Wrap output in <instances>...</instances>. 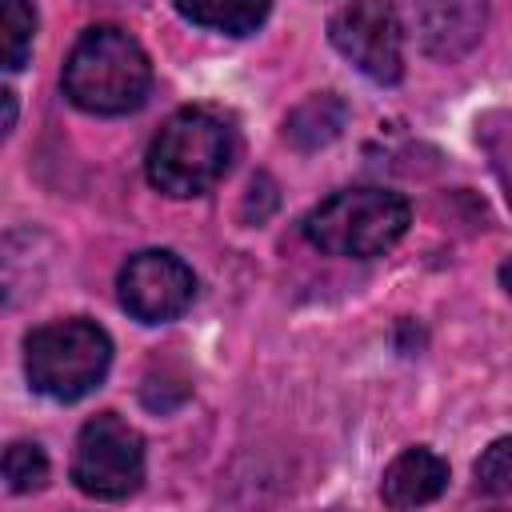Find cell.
I'll use <instances>...</instances> for the list:
<instances>
[{"mask_svg":"<svg viewBox=\"0 0 512 512\" xmlns=\"http://www.w3.org/2000/svg\"><path fill=\"white\" fill-rule=\"evenodd\" d=\"M272 0H176V12L196 24L224 36H248L268 20Z\"/></svg>","mask_w":512,"mask_h":512,"instance_id":"10","label":"cell"},{"mask_svg":"<svg viewBox=\"0 0 512 512\" xmlns=\"http://www.w3.org/2000/svg\"><path fill=\"white\" fill-rule=\"evenodd\" d=\"M444 488H448V464H444V456H436L432 448H420V444L416 448H404L384 468V480H380V496H384L388 508L428 504Z\"/></svg>","mask_w":512,"mask_h":512,"instance_id":"9","label":"cell"},{"mask_svg":"<svg viewBox=\"0 0 512 512\" xmlns=\"http://www.w3.org/2000/svg\"><path fill=\"white\" fill-rule=\"evenodd\" d=\"M504 180H508V200H512V172H508V176H504Z\"/></svg>","mask_w":512,"mask_h":512,"instance_id":"17","label":"cell"},{"mask_svg":"<svg viewBox=\"0 0 512 512\" xmlns=\"http://www.w3.org/2000/svg\"><path fill=\"white\" fill-rule=\"evenodd\" d=\"M344 116H348V108H344L332 92H316V96H308V100L288 116L284 136H288L296 148H320V144H328V140L340 136Z\"/></svg>","mask_w":512,"mask_h":512,"instance_id":"11","label":"cell"},{"mask_svg":"<svg viewBox=\"0 0 512 512\" xmlns=\"http://www.w3.org/2000/svg\"><path fill=\"white\" fill-rule=\"evenodd\" d=\"M412 224V208L400 192L392 188H344L320 200L304 216V236L328 256H348V260H368L388 252Z\"/></svg>","mask_w":512,"mask_h":512,"instance_id":"3","label":"cell"},{"mask_svg":"<svg viewBox=\"0 0 512 512\" xmlns=\"http://www.w3.org/2000/svg\"><path fill=\"white\" fill-rule=\"evenodd\" d=\"M328 40L376 84H396L404 76V28L392 0H348L332 12Z\"/></svg>","mask_w":512,"mask_h":512,"instance_id":"6","label":"cell"},{"mask_svg":"<svg viewBox=\"0 0 512 512\" xmlns=\"http://www.w3.org/2000/svg\"><path fill=\"white\" fill-rule=\"evenodd\" d=\"M116 296H120V308L132 320L164 324V320H176L192 304L196 276L176 252L144 248V252L124 260V268L116 276Z\"/></svg>","mask_w":512,"mask_h":512,"instance_id":"7","label":"cell"},{"mask_svg":"<svg viewBox=\"0 0 512 512\" xmlns=\"http://www.w3.org/2000/svg\"><path fill=\"white\" fill-rule=\"evenodd\" d=\"M232 156H236V132L220 112L180 108L152 136L144 172L152 188H160L164 196L188 200V196H204L216 180H224Z\"/></svg>","mask_w":512,"mask_h":512,"instance_id":"2","label":"cell"},{"mask_svg":"<svg viewBox=\"0 0 512 512\" xmlns=\"http://www.w3.org/2000/svg\"><path fill=\"white\" fill-rule=\"evenodd\" d=\"M472 476H476V488L480 492H488V496H512V436L492 440L480 452Z\"/></svg>","mask_w":512,"mask_h":512,"instance_id":"14","label":"cell"},{"mask_svg":"<svg viewBox=\"0 0 512 512\" xmlns=\"http://www.w3.org/2000/svg\"><path fill=\"white\" fill-rule=\"evenodd\" d=\"M0 100H4V132H8V128L16 124V96L4 88V92H0Z\"/></svg>","mask_w":512,"mask_h":512,"instance_id":"15","label":"cell"},{"mask_svg":"<svg viewBox=\"0 0 512 512\" xmlns=\"http://www.w3.org/2000/svg\"><path fill=\"white\" fill-rule=\"evenodd\" d=\"M4 480H8V492H36V488H44V480H48L44 448L28 444V440L8 444V452H4Z\"/></svg>","mask_w":512,"mask_h":512,"instance_id":"13","label":"cell"},{"mask_svg":"<svg viewBox=\"0 0 512 512\" xmlns=\"http://www.w3.org/2000/svg\"><path fill=\"white\" fill-rule=\"evenodd\" d=\"M144 480V440L116 412L92 416L72 452V484L92 500H124Z\"/></svg>","mask_w":512,"mask_h":512,"instance_id":"5","label":"cell"},{"mask_svg":"<svg viewBox=\"0 0 512 512\" xmlns=\"http://www.w3.org/2000/svg\"><path fill=\"white\" fill-rule=\"evenodd\" d=\"M36 40V8L32 0H0V64L8 72L24 68Z\"/></svg>","mask_w":512,"mask_h":512,"instance_id":"12","label":"cell"},{"mask_svg":"<svg viewBox=\"0 0 512 512\" xmlns=\"http://www.w3.org/2000/svg\"><path fill=\"white\" fill-rule=\"evenodd\" d=\"M484 20H488L484 0H416L412 4L416 40L436 60L464 56L484 36Z\"/></svg>","mask_w":512,"mask_h":512,"instance_id":"8","label":"cell"},{"mask_svg":"<svg viewBox=\"0 0 512 512\" xmlns=\"http://www.w3.org/2000/svg\"><path fill=\"white\" fill-rule=\"evenodd\" d=\"M112 364V340L96 320L68 316L28 332L24 340V372L40 396L80 400L88 396Z\"/></svg>","mask_w":512,"mask_h":512,"instance_id":"4","label":"cell"},{"mask_svg":"<svg viewBox=\"0 0 512 512\" xmlns=\"http://www.w3.org/2000/svg\"><path fill=\"white\" fill-rule=\"evenodd\" d=\"M64 96L92 116L136 112L152 88V64L140 40L116 24L84 28L60 72Z\"/></svg>","mask_w":512,"mask_h":512,"instance_id":"1","label":"cell"},{"mask_svg":"<svg viewBox=\"0 0 512 512\" xmlns=\"http://www.w3.org/2000/svg\"><path fill=\"white\" fill-rule=\"evenodd\" d=\"M500 284H504V292L512 296V260H504V268H500Z\"/></svg>","mask_w":512,"mask_h":512,"instance_id":"16","label":"cell"}]
</instances>
